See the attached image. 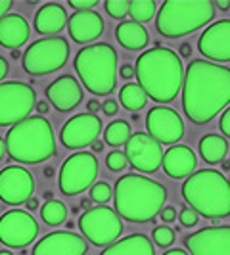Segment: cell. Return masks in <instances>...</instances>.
<instances>
[{
  "mask_svg": "<svg viewBox=\"0 0 230 255\" xmlns=\"http://www.w3.org/2000/svg\"><path fill=\"white\" fill-rule=\"evenodd\" d=\"M75 71L85 89L96 96H108L117 85V54L106 42L85 46L75 56Z\"/></svg>",
  "mask_w": 230,
  "mask_h": 255,
  "instance_id": "7",
  "label": "cell"
},
{
  "mask_svg": "<svg viewBox=\"0 0 230 255\" xmlns=\"http://www.w3.org/2000/svg\"><path fill=\"white\" fill-rule=\"evenodd\" d=\"M163 255H188L184 250H169L167 254H163Z\"/></svg>",
  "mask_w": 230,
  "mask_h": 255,
  "instance_id": "50",
  "label": "cell"
},
{
  "mask_svg": "<svg viewBox=\"0 0 230 255\" xmlns=\"http://www.w3.org/2000/svg\"><path fill=\"white\" fill-rule=\"evenodd\" d=\"M200 153L209 165L221 163L229 153V142L219 134H205L200 140Z\"/></svg>",
  "mask_w": 230,
  "mask_h": 255,
  "instance_id": "27",
  "label": "cell"
},
{
  "mask_svg": "<svg viewBox=\"0 0 230 255\" xmlns=\"http://www.w3.org/2000/svg\"><path fill=\"white\" fill-rule=\"evenodd\" d=\"M37 106L35 90L25 83H0V127H13L29 117Z\"/></svg>",
  "mask_w": 230,
  "mask_h": 255,
  "instance_id": "10",
  "label": "cell"
},
{
  "mask_svg": "<svg viewBox=\"0 0 230 255\" xmlns=\"http://www.w3.org/2000/svg\"><path fill=\"white\" fill-rule=\"evenodd\" d=\"M106 165L110 171H114V173H119V171H123L125 167L128 165V159L125 152H117L114 150L112 153H108V157H106Z\"/></svg>",
  "mask_w": 230,
  "mask_h": 255,
  "instance_id": "35",
  "label": "cell"
},
{
  "mask_svg": "<svg viewBox=\"0 0 230 255\" xmlns=\"http://www.w3.org/2000/svg\"><path fill=\"white\" fill-rule=\"evenodd\" d=\"M219 128H221L223 136L230 138V108H227V110L223 112V115H221V119H219Z\"/></svg>",
  "mask_w": 230,
  "mask_h": 255,
  "instance_id": "38",
  "label": "cell"
},
{
  "mask_svg": "<svg viewBox=\"0 0 230 255\" xmlns=\"http://www.w3.org/2000/svg\"><path fill=\"white\" fill-rule=\"evenodd\" d=\"M221 163H223V169H225V171H229L230 169V159H223Z\"/></svg>",
  "mask_w": 230,
  "mask_h": 255,
  "instance_id": "53",
  "label": "cell"
},
{
  "mask_svg": "<svg viewBox=\"0 0 230 255\" xmlns=\"http://www.w3.org/2000/svg\"><path fill=\"white\" fill-rule=\"evenodd\" d=\"M79 229L83 238L94 246H112L123 232V223L117 211L106 205L90 207L79 217Z\"/></svg>",
  "mask_w": 230,
  "mask_h": 255,
  "instance_id": "9",
  "label": "cell"
},
{
  "mask_svg": "<svg viewBox=\"0 0 230 255\" xmlns=\"http://www.w3.org/2000/svg\"><path fill=\"white\" fill-rule=\"evenodd\" d=\"M125 155L128 163L140 173H155L163 161L161 144L153 140L148 132L130 134L128 142L125 144Z\"/></svg>",
  "mask_w": 230,
  "mask_h": 255,
  "instance_id": "13",
  "label": "cell"
},
{
  "mask_svg": "<svg viewBox=\"0 0 230 255\" xmlns=\"http://www.w3.org/2000/svg\"><path fill=\"white\" fill-rule=\"evenodd\" d=\"M29 23L19 13H8L0 19V46L4 48H19L29 40Z\"/></svg>",
  "mask_w": 230,
  "mask_h": 255,
  "instance_id": "23",
  "label": "cell"
},
{
  "mask_svg": "<svg viewBox=\"0 0 230 255\" xmlns=\"http://www.w3.org/2000/svg\"><path fill=\"white\" fill-rule=\"evenodd\" d=\"M69 58V42L64 37H48L33 42L21 58L29 75H48L62 69Z\"/></svg>",
  "mask_w": 230,
  "mask_h": 255,
  "instance_id": "8",
  "label": "cell"
},
{
  "mask_svg": "<svg viewBox=\"0 0 230 255\" xmlns=\"http://www.w3.org/2000/svg\"><path fill=\"white\" fill-rule=\"evenodd\" d=\"M100 255H155V250L148 236L130 234L123 240L108 246Z\"/></svg>",
  "mask_w": 230,
  "mask_h": 255,
  "instance_id": "25",
  "label": "cell"
},
{
  "mask_svg": "<svg viewBox=\"0 0 230 255\" xmlns=\"http://www.w3.org/2000/svg\"><path fill=\"white\" fill-rule=\"evenodd\" d=\"M46 98L48 102L60 110V112H71L83 100V89L79 85L75 77L71 75H62L58 77L54 83L48 85L46 89Z\"/></svg>",
  "mask_w": 230,
  "mask_h": 255,
  "instance_id": "20",
  "label": "cell"
},
{
  "mask_svg": "<svg viewBox=\"0 0 230 255\" xmlns=\"http://www.w3.org/2000/svg\"><path fill=\"white\" fill-rule=\"evenodd\" d=\"M87 106H89V114H96V112H100V110H102V106H100V102H96V100H90L89 104H87Z\"/></svg>",
  "mask_w": 230,
  "mask_h": 255,
  "instance_id": "45",
  "label": "cell"
},
{
  "mask_svg": "<svg viewBox=\"0 0 230 255\" xmlns=\"http://www.w3.org/2000/svg\"><path fill=\"white\" fill-rule=\"evenodd\" d=\"M10 8H12V0H0V19L4 15H8Z\"/></svg>",
  "mask_w": 230,
  "mask_h": 255,
  "instance_id": "42",
  "label": "cell"
},
{
  "mask_svg": "<svg viewBox=\"0 0 230 255\" xmlns=\"http://www.w3.org/2000/svg\"><path fill=\"white\" fill-rule=\"evenodd\" d=\"M180 225L182 227H186V229H192V227H196V223H198V213L190 209V207H182L180 209Z\"/></svg>",
  "mask_w": 230,
  "mask_h": 255,
  "instance_id": "36",
  "label": "cell"
},
{
  "mask_svg": "<svg viewBox=\"0 0 230 255\" xmlns=\"http://www.w3.org/2000/svg\"><path fill=\"white\" fill-rule=\"evenodd\" d=\"M148 134L159 144H177L184 136V123L175 110L155 106L146 115Z\"/></svg>",
  "mask_w": 230,
  "mask_h": 255,
  "instance_id": "16",
  "label": "cell"
},
{
  "mask_svg": "<svg viewBox=\"0 0 230 255\" xmlns=\"http://www.w3.org/2000/svg\"><path fill=\"white\" fill-rule=\"evenodd\" d=\"M217 6L221 8V10H229L230 2H229V0H217Z\"/></svg>",
  "mask_w": 230,
  "mask_h": 255,
  "instance_id": "49",
  "label": "cell"
},
{
  "mask_svg": "<svg viewBox=\"0 0 230 255\" xmlns=\"http://www.w3.org/2000/svg\"><path fill=\"white\" fill-rule=\"evenodd\" d=\"M180 56H182V58H190L192 56V44L190 42L180 44Z\"/></svg>",
  "mask_w": 230,
  "mask_h": 255,
  "instance_id": "44",
  "label": "cell"
},
{
  "mask_svg": "<svg viewBox=\"0 0 230 255\" xmlns=\"http://www.w3.org/2000/svg\"><path fill=\"white\" fill-rule=\"evenodd\" d=\"M69 35L77 44L92 42L104 33V19L100 13L87 10V12H75L67 19Z\"/></svg>",
  "mask_w": 230,
  "mask_h": 255,
  "instance_id": "22",
  "label": "cell"
},
{
  "mask_svg": "<svg viewBox=\"0 0 230 255\" xmlns=\"http://www.w3.org/2000/svg\"><path fill=\"white\" fill-rule=\"evenodd\" d=\"M6 155V142H4V138H0V159Z\"/></svg>",
  "mask_w": 230,
  "mask_h": 255,
  "instance_id": "51",
  "label": "cell"
},
{
  "mask_svg": "<svg viewBox=\"0 0 230 255\" xmlns=\"http://www.w3.org/2000/svg\"><path fill=\"white\" fill-rule=\"evenodd\" d=\"M152 236L153 242L157 244V246H161V248H169L175 242V230L171 229V227H155Z\"/></svg>",
  "mask_w": 230,
  "mask_h": 255,
  "instance_id": "34",
  "label": "cell"
},
{
  "mask_svg": "<svg viewBox=\"0 0 230 255\" xmlns=\"http://www.w3.org/2000/svg\"><path fill=\"white\" fill-rule=\"evenodd\" d=\"M119 75L123 77V79H130V77H134V67H132L130 64L121 65V69H119Z\"/></svg>",
  "mask_w": 230,
  "mask_h": 255,
  "instance_id": "41",
  "label": "cell"
},
{
  "mask_svg": "<svg viewBox=\"0 0 230 255\" xmlns=\"http://www.w3.org/2000/svg\"><path fill=\"white\" fill-rule=\"evenodd\" d=\"M35 110L38 112V115H44L48 112V102H44V100H40V102L35 106Z\"/></svg>",
  "mask_w": 230,
  "mask_h": 255,
  "instance_id": "46",
  "label": "cell"
},
{
  "mask_svg": "<svg viewBox=\"0 0 230 255\" xmlns=\"http://www.w3.org/2000/svg\"><path fill=\"white\" fill-rule=\"evenodd\" d=\"M161 221H165V223H173L175 219H177V209L175 207H171V205H167V207H163L161 209Z\"/></svg>",
  "mask_w": 230,
  "mask_h": 255,
  "instance_id": "39",
  "label": "cell"
},
{
  "mask_svg": "<svg viewBox=\"0 0 230 255\" xmlns=\"http://www.w3.org/2000/svg\"><path fill=\"white\" fill-rule=\"evenodd\" d=\"M114 202L117 215L130 223H150L167 202L163 184L142 175H125L115 182Z\"/></svg>",
  "mask_w": 230,
  "mask_h": 255,
  "instance_id": "3",
  "label": "cell"
},
{
  "mask_svg": "<svg viewBox=\"0 0 230 255\" xmlns=\"http://www.w3.org/2000/svg\"><path fill=\"white\" fill-rule=\"evenodd\" d=\"M44 175H46V177H52V175H54V169H52V167H46V169H44Z\"/></svg>",
  "mask_w": 230,
  "mask_h": 255,
  "instance_id": "54",
  "label": "cell"
},
{
  "mask_svg": "<svg viewBox=\"0 0 230 255\" xmlns=\"http://www.w3.org/2000/svg\"><path fill=\"white\" fill-rule=\"evenodd\" d=\"M37 236L38 223L29 211L12 209L0 217V242L4 246L21 250L35 242Z\"/></svg>",
  "mask_w": 230,
  "mask_h": 255,
  "instance_id": "12",
  "label": "cell"
},
{
  "mask_svg": "<svg viewBox=\"0 0 230 255\" xmlns=\"http://www.w3.org/2000/svg\"><path fill=\"white\" fill-rule=\"evenodd\" d=\"M25 205L29 211H35V209H38V200H33V198H31V200H27L25 202Z\"/></svg>",
  "mask_w": 230,
  "mask_h": 255,
  "instance_id": "48",
  "label": "cell"
},
{
  "mask_svg": "<svg viewBox=\"0 0 230 255\" xmlns=\"http://www.w3.org/2000/svg\"><path fill=\"white\" fill-rule=\"evenodd\" d=\"M134 75L148 98L157 104H167L173 102L182 89L184 67L177 52L157 46L138 56Z\"/></svg>",
  "mask_w": 230,
  "mask_h": 255,
  "instance_id": "2",
  "label": "cell"
},
{
  "mask_svg": "<svg viewBox=\"0 0 230 255\" xmlns=\"http://www.w3.org/2000/svg\"><path fill=\"white\" fill-rule=\"evenodd\" d=\"M6 153L19 163H42L56 153V138L50 121L42 115L27 117L8 128L4 136Z\"/></svg>",
  "mask_w": 230,
  "mask_h": 255,
  "instance_id": "4",
  "label": "cell"
},
{
  "mask_svg": "<svg viewBox=\"0 0 230 255\" xmlns=\"http://www.w3.org/2000/svg\"><path fill=\"white\" fill-rule=\"evenodd\" d=\"M35 192L33 175L21 165H8L0 171V200L8 205H21Z\"/></svg>",
  "mask_w": 230,
  "mask_h": 255,
  "instance_id": "14",
  "label": "cell"
},
{
  "mask_svg": "<svg viewBox=\"0 0 230 255\" xmlns=\"http://www.w3.org/2000/svg\"><path fill=\"white\" fill-rule=\"evenodd\" d=\"M90 204H92V200H87V198H85V200H81V207H83L85 211H89L90 209Z\"/></svg>",
  "mask_w": 230,
  "mask_h": 255,
  "instance_id": "52",
  "label": "cell"
},
{
  "mask_svg": "<svg viewBox=\"0 0 230 255\" xmlns=\"http://www.w3.org/2000/svg\"><path fill=\"white\" fill-rule=\"evenodd\" d=\"M96 177H98V159L94 153H71L60 169V190L65 196H77L90 188Z\"/></svg>",
  "mask_w": 230,
  "mask_h": 255,
  "instance_id": "11",
  "label": "cell"
},
{
  "mask_svg": "<svg viewBox=\"0 0 230 255\" xmlns=\"http://www.w3.org/2000/svg\"><path fill=\"white\" fill-rule=\"evenodd\" d=\"M215 17L211 0H167L155 13V27L167 38L190 35Z\"/></svg>",
  "mask_w": 230,
  "mask_h": 255,
  "instance_id": "6",
  "label": "cell"
},
{
  "mask_svg": "<svg viewBox=\"0 0 230 255\" xmlns=\"http://www.w3.org/2000/svg\"><path fill=\"white\" fill-rule=\"evenodd\" d=\"M0 255H13V254H10V252H0Z\"/></svg>",
  "mask_w": 230,
  "mask_h": 255,
  "instance_id": "55",
  "label": "cell"
},
{
  "mask_svg": "<svg viewBox=\"0 0 230 255\" xmlns=\"http://www.w3.org/2000/svg\"><path fill=\"white\" fill-rule=\"evenodd\" d=\"M102 150H104V142L100 140V138L92 142V152H94V153H100Z\"/></svg>",
  "mask_w": 230,
  "mask_h": 255,
  "instance_id": "47",
  "label": "cell"
},
{
  "mask_svg": "<svg viewBox=\"0 0 230 255\" xmlns=\"http://www.w3.org/2000/svg\"><path fill=\"white\" fill-rule=\"evenodd\" d=\"M230 104V67L194 60L182 83V108L196 125H205Z\"/></svg>",
  "mask_w": 230,
  "mask_h": 255,
  "instance_id": "1",
  "label": "cell"
},
{
  "mask_svg": "<svg viewBox=\"0 0 230 255\" xmlns=\"http://www.w3.org/2000/svg\"><path fill=\"white\" fill-rule=\"evenodd\" d=\"M128 13L132 17V21L136 23H148L153 15L157 13V6L153 0H132L130 2V8H128Z\"/></svg>",
  "mask_w": 230,
  "mask_h": 255,
  "instance_id": "31",
  "label": "cell"
},
{
  "mask_svg": "<svg viewBox=\"0 0 230 255\" xmlns=\"http://www.w3.org/2000/svg\"><path fill=\"white\" fill-rule=\"evenodd\" d=\"M104 138H106V144H110L114 148L123 146L130 138V125L123 119H117V121L108 125L106 132H104Z\"/></svg>",
  "mask_w": 230,
  "mask_h": 255,
  "instance_id": "29",
  "label": "cell"
},
{
  "mask_svg": "<svg viewBox=\"0 0 230 255\" xmlns=\"http://www.w3.org/2000/svg\"><path fill=\"white\" fill-rule=\"evenodd\" d=\"M115 37H117V42L127 50H142L150 40L146 27L136 21L119 23V27L115 29Z\"/></svg>",
  "mask_w": 230,
  "mask_h": 255,
  "instance_id": "26",
  "label": "cell"
},
{
  "mask_svg": "<svg viewBox=\"0 0 230 255\" xmlns=\"http://www.w3.org/2000/svg\"><path fill=\"white\" fill-rule=\"evenodd\" d=\"M112 196H114L112 186H110L108 182H102V180L96 182V184H92V188H90V200L98 205L108 204V202L112 200Z\"/></svg>",
  "mask_w": 230,
  "mask_h": 255,
  "instance_id": "32",
  "label": "cell"
},
{
  "mask_svg": "<svg viewBox=\"0 0 230 255\" xmlns=\"http://www.w3.org/2000/svg\"><path fill=\"white\" fill-rule=\"evenodd\" d=\"M192 255H230V227H205L184 238Z\"/></svg>",
  "mask_w": 230,
  "mask_h": 255,
  "instance_id": "17",
  "label": "cell"
},
{
  "mask_svg": "<svg viewBox=\"0 0 230 255\" xmlns=\"http://www.w3.org/2000/svg\"><path fill=\"white\" fill-rule=\"evenodd\" d=\"M96 4H98V0H69V6H71V8H75L77 12H87V10H92Z\"/></svg>",
  "mask_w": 230,
  "mask_h": 255,
  "instance_id": "37",
  "label": "cell"
},
{
  "mask_svg": "<svg viewBox=\"0 0 230 255\" xmlns=\"http://www.w3.org/2000/svg\"><path fill=\"white\" fill-rule=\"evenodd\" d=\"M128 8H130L128 0H106V12L114 19H123L125 15H128Z\"/></svg>",
  "mask_w": 230,
  "mask_h": 255,
  "instance_id": "33",
  "label": "cell"
},
{
  "mask_svg": "<svg viewBox=\"0 0 230 255\" xmlns=\"http://www.w3.org/2000/svg\"><path fill=\"white\" fill-rule=\"evenodd\" d=\"M40 217L46 225L58 227V225L65 223V219H67V207L60 200H48L40 207Z\"/></svg>",
  "mask_w": 230,
  "mask_h": 255,
  "instance_id": "30",
  "label": "cell"
},
{
  "mask_svg": "<svg viewBox=\"0 0 230 255\" xmlns=\"http://www.w3.org/2000/svg\"><path fill=\"white\" fill-rule=\"evenodd\" d=\"M198 48L213 64L230 62V19H221L207 27L198 40Z\"/></svg>",
  "mask_w": 230,
  "mask_h": 255,
  "instance_id": "18",
  "label": "cell"
},
{
  "mask_svg": "<svg viewBox=\"0 0 230 255\" xmlns=\"http://www.w3.org/2000/svg\"><path fill=\"white\" fill-rule=\"evenodd\" d=\"M65 25H67V13L60 4H44L35 13V29L40 35L56 37Z\"/></svg>",
  "mask_w": 230,
  "mask_h": 255,
  "instance_id": "24",
  "label": "cell"
},
{
  "mask_svg": "<svg viewBox=\"0 0 230 255\" xmlns=\"http://www.w3.org/2000/svg\"><path fill=\"white\" fill-rule=\"evenodd\" d=\"M6 75H8V60L0 56V83H2V79Z\"/></svg>",
  "mask_w": 230,
  "mask_h": 255,
  "instance_id": "43",
  "label": "cell"
},
{
  "mask_svg": "<svg viewBox=\"0 0 230 255\" xmlns=\"http://www.w3.org/2000/svg\"><path fill=\"white\" fill-rule=\"evenodd\" d=\"M102 132V121L100 117L92 114H79L65 121L60 132V140L67 150H81L92 146V142L98 140Z\"/></svg>",
  "mask_w": 230,
  "mask_h": 255,
  "instance_id": "15",
  "label": "cell"
},
{
  "mask_svg": "<svg viewBox=\"0 0 230 255\" xmlns=\"http://www.w3.org/2000/svg\"><path fill=\"white\" fill-rule=\"evenodd\" d=\"M163 171L167 177L171 179H188L190 175H194L198 159L192 148L184 146V144H175L171 146L167 152H163Z\"/></svg>",
  "mask_w": 230,
  "mask_h": 255,
  "instance_id": "21",
  "label": "cell"
},
{
  "mask_svg": "<svg viewBox=\"0 0 230 255\" xmlns=\"http://www.w3.org/2000/svg\"><path fill=\"white\" fill-rule=\"evenodd\" d=\"M146 100H148L146 92L136 83H127L121 89V92H119V102L123 104V108L128 110V112H138V110H142L146 106Z\"/></svg>",
  "mask_w": 230,
  "mask_h": 255,
  "instance_id": "28",
  "label": "cell"
},
{
  "mask_svg": "<svg viewBox=\"0 0 230 255\" xmlns=\"http://www.w3.org/2000/svg\"><path fill=\"white\" fill-rule=\"evenodd\" d=\"M117 110H119V106H117L115 100H106V102L102 104V112L106 115H115L117 114Z\"/></svg>",
  "mask_w": 230,
  "mask_h": 255,
  "instance_id": "40",
  "label": "cell"
},
{
  "mask_svg": "<svg viewBox=\"0 0 230 255\" xmlns=\"http://www.w3.org/2000/svg\"><path fill=\"white\" fill-rule=\"evenodd\" d=\"M182 198L198 215L219 221L230 215V182L215 169H202L182 184Z\"/></svg>",
  "mask_w": 230,
  "mask_h": 255,
  "instance_id": "5",
  "label": "cell"
},
{
  "mask_svg": "<svg viewBox=\"0 0 230 255\" xmlns=\"http://www.w3.org/2000/svg\"><path fill=\"white\" fill-rule=\"evenodd\" d=\"M89 244L83 236L67 230H58L40 238L31 255H85Z\"/></svg>",
  "mask_w": 230,
  "mask_h": 255,
  "instance_id": "19",
  "label": "cell"
}]
</instances>
